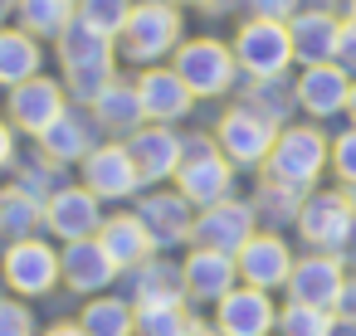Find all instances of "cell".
I'll list each match as a JSON object with an SVG mask.
<instances>
[{
  "mask_svg": "<svg viewBox=\"0 0 356 336\" xmlns=\"http://www.w3.org/2000/svg\"><path fill=\"white\" fill-rule=\"evenodd\" d=\"M59 117H64V88H59L54 78L35 74L30 83H15V88H10V122H15L20 132L40 137V132H49Z\"/></svg>",
  "mask_w": 356,
  "mask_h": 336,
  "instance_id": "ba28073f",
  "label": "cell"
},
{
  "mask_svg": "<svg viewBox=\"0 0 356 336\" xmlns=\"http://www.w3.org/2000/svg\"><path fill=\"white\" fill-rule=\"evenodd\" d=\"M93 117L108 127V132H137L142 122H147V112H142V98H137V83H122V78H113L98 98H93Z\"/></svg>",
  "mask_w": 356,
  "mask_h": 336,
  "instance_id": "cb8c5ba5",
  "label": "cell"
},
{
  "mask_svg": "<svg viewBox=\"0 0 356 336\" xmlns=\"http://www.w3.org/2000/svg\"><path fill=\"white\" fill-rule=\"evenodd\" d=\"M191 336H225V331H220V326H215V331H210V326H191Z\"/></svg>",
  "mask_w": 356,
  "mask_h": 336,
  "instance_id": "f6af8a7d",
  "label": "cell"
},
{
  "mask_svg": "<svg viewBox=\"0 0 356 336\" xmlns=\"http://www.w3.org/2000/svg\"><path fill=\"white\" fill-rule=\"evenodd\" d=\"M137 98H142V112H147L152 122H176V117H186L191 103H195V93L181 83L176 69H147V74L137 78Z\"/></svg>",
  "mask_w": 356,
  "mask_h": 336,
  "instance_id": "2e32d148",
  "label": "cell"
},
{
  "mask_svg": "<svg viewBox=\"0 0 356 336\" xmlns=\"http://www.w3.org/2000/svg\"><path fill=\"white\" fill-rule=\"evenodd\" d=\"M59 273H64V283H69L74 292H98V287L113 283L118 263L108 258V249H103L98 239H74V244L59 253Z\"/></svg>",
  "mask_w": 356,
  "mask_h": 336,
  "instance_id": "ac0fdd59",
  "label": "cell"
},
{
  "mask_svg": "<svg viewBox=\"0 0 356 336\" xmlns=\"http://www.w3.org/2000/svg\"><path fill=\"white\" fill-rule=\"evenodd\" d=\"M346 112H351V122H356V83H351V93H346Z\"/></svg>",
  "mask_w": 356,
  "mask_h": 336,
  "instance_id": "bcb514c9",
  "label": "cell"
},
{
  "mask_svg": "<svg viewBox=\"0 0 356 336\" xmlns=\"http://www.w3.org/2000/svg\"><path fill=\"white\" fill-rule=\"evenodd\" d=\"M69 74V98H79V103H88L93 108V98L113 83V64H88V69H64Z\"/></svg>",
  "mask_w": 356,
  "mask_h": 336,
  "instance_id": "e575fe53",
  "label": "cell"
},
{
  "mask_svg": "<svg viewBox=\"0 0 356 336\" xmlns=\"http://www.w3.org/2000/svg\"><path fill=\"white\" fill-rule=\"evenodd\" d=\"M327 137L317 127H288L273 137V151H268V180L283 185V190H307L322 166H327Z\"/></svg>",
  "mask_w": 356,
  "mask_h": 336,
  "instance_id": "6da1fadb",
  "label": "cell"
},
{
  "mask_svg": "<svg viewBox=\"0 0 356 336\" xmlns=\"http://www.w3.org/2000/svg\"><path fill=\"white\" fill-rule=\"evenodd\" d=\"M40 74V40L25 30H0V83L15 88Z\"/></svg>",
  "mask_w": 356,
  "mask_h": 336,
  "instance_id": "484cf974",
  "label": "cell"
},
{
  "mask_svg": "<svg viewBox=\"0 0 356 336\" xmlns=\"http://www.w3.org/2000/svg\"><path fill=\"white\" fill-rule=\"evenodd\" d=\"M44 336H83V326H69V321H64V326H49Z\"/></svg>",
  "mask_w": 356,
  "mask_h": 336,
  "instance_id": "ee69618b",
  "label": "cell"
},
{
  "mask_svg": "<svg viewBox=\"0 0 356 336\" xmlns=\"http://www.w3.org/2000/svg\"><path fill=\"white\" fill-rule=\"evenodd\" d=\"M40 146H44L49 161H83L93 151V122L83 112H69L64 108V117L49 132H40Z\"/></svg>",
  "mask_w": 356,
  "mask_h": 336,
  "instance_id": "d4e9b609",
  "label": "cell"
},
{
  "mask_svg": "<svg viewBox=\"0 0 356 336\" xmlns=\"http://www.w3.org/2000/svg\"><path fill=\"white\" fill-rule=\"evenodd\" d=\"M79 326H83V336H132V331H137L127 302H118V297H98V302H88L83 317H79Z\"/></svg>",
  "mask_w": 356,
  "mask_h": 336,
  "instance_id": "f546056e",
  "label": "cell"
},
{
  "mask_svg": "<svg viewBox=\"0 0 356 336\" xmlns=\"http://www.w3.org/2000/svg\"><path fill=\"white\" fill-rule=\"evenodd\" d=\"M171 69L181 74V83L195 98H220V93H229L239 64H234V49H225L220 40H186V44H176Z\"/></svg>",
  "mask_w": 356,
  "mask_h": 336,
  "instance_id": "3957f363",
  "label": "cell"
},
{
  "mask_svg": "<svg viewBox=\"0 0 356 336\" xmlns=\"http://www.w3.org/2000/svg\"><path fill=\"white\" fill-rule=\"evenodd\" d=\"M186 6H205V10H215V0H186Z\"/></svg>",
  "mask_w": 356,
  "mask_h": 336,
  "instance_id": "7dc6e473",
  "label": "cell"
},
{
  "mask_svg": "<svg viewBox=\"0 0 356 336\" xmlns=\"http://www.w3.org/2000/svg\"><path fill=\"white\" fill-rule=\"evenodd\" d=\"M234 64H244V74H254V78H278L293 64L288 25L283 20H259V15L249 25H239V35H234Z\"/></svg>",
  "mask_w": 356,
  "mask_h": 336,
  "instance_id": "277c9868",
  "label": "cell"
},
{
  "mask_svg": "<svg viewBox=\"0 0 356 336\" xmlns=\"http://www.w3.org/2000/svg\"><path fill=\"white\" fill-rule=\"evenodd\" d=\"M186 278L171 263H142L137 268V302L142 307H181Z\"/></svg>",
  "mask_w": 356,
  "mask_h": 336,
  "instance_id": "f1b7e54d",
  "label": "cell"
},
{
  "mask_svg": "<svg viewBox=\"0 0 356 336\" xmlns=\"http://www.w3.org/2000/svg\"><path fill=\"white\" fill-rule=\"evenodd\" d=\"M83 180H88V190L98 200H127L142 185V171H137V161H132L127 146L108 142V146H93L83 156Z\"/></svg>",
  "mask_w": 356,
  "mask_h": 336,
  "instance_id": "52a82bcc",
  "label": "cell"
},
{
  "mask_svg": "<svg viewBox=\"0 0 356 336\" xmlns=\"http://www.w3.org/2000/svg\"><path fill=\"white\" fill-rule=\"evenodd\" d=\"M351 20H356V0H351Z\"/></svg>",
  "mask_w": 356,
  "mask_h": 336,
  "instance_id": "681fc988",
  "label": "cell"
},
{
  "mask_svg": "<svg viewBox=\"0 0 356 336\" xmlns=\"http://www.w3.org/2000/svg\"><path fill=\"white\" fill-rule=\"evenodd\" d=\"M0 336H35V321L20 302H0Z\"/></svg>",
  "mask_w": 356,
  "mask_h": 336,
  "instance_id": "74e56055",
  "label": "cell"
},
{
  "mask_svg": "<svg viewBox=\"0 0 356 336\" xmlns=\"http://www.w3.org/2000/svg\"><path fill=\"white\" fill-rule=\"evenodd\" d=\"M137 219L147 224V234H152L156 249H161V244H181V239L195 229L191 200H186V195H152V200H142Z\"/></svg>",
  "mask_w": 356,
  "mask_h": 336,
  "instance_id": "603a6c76",
  "label": "cell"
},
{
  "mask_svg": "<svg viewBox=\"0 0 356 336\" xmlns=\"http://www.w3.org/2000/svg\"><path fill=\"white\" fill-rule=\"evenodd\" d=\"M44 224V205L25 190H6L0 195V229H10L15 239H35V229Z\"/></svg>",
  "mask_w": 356,
  "mask_h": 336,
  "instance_id": "4dcf8cb0",
  "label": "cell"
},
{
  "mask_svg": "<svg viewBox=\"0 0 356 336\" xmlns=\"http://www.w3.org/2000/svg\"><path fill=\"white\" fill-rule=\"evenodd\" d=\"M127 151L142 171V180H166L181 171V137L161 122V127H137L127 137Z\"/></svg>",
  "mask_w": 356,
  "mask_h": 336,
  "instance_id": "e0dca14e",
  "label": "cell"
},
{
  "mask_svg": "<svg viewBox=\"0 0 356 336\" xmlns=\"http://www.w3.org/2000/svg\"><path fill=\"white\" fill-rule=\"evenodd\" d=\"M191 239L200 249H220V253H239L249 239H254V210L249 205H234V200H220V205H205V215L195 219Z\"/></svg>",
  "mask_w": 356,
  "mask_h": 336,
  "instance_id": "30bf717a",
  "label": "cell"
},
{
  "mask_svg": "<svg viewBox=\"0 0 356 336\" xmlns=\"http://www.w3.org/2000/svg\"><path fill=\"white\" fill-rule=\"evenodd\" d=\"M20 30L35 40H59L74 25V0H15Z\"/></svg>",
  "mask_w": 356,
  "mask_h": 336,
  "instance_id": "83f0119b",
  "label": "cell"
},
{
  "mask_svg": "<svg viewBox=\"0 0 356 336\" xmlns=\"http://www.w3.org/2000/svg\"><path fill=\"white\" fill-rule=\"evenodd\" d=\"M191 317L181 307H142L137 312V331L142 336H191Z\"/></svg>",
  "mask_w": 356,
  "mask_h": 336,
  "instance_id": "836d02e7",
  "label": "cell"
},
{
  "mask_svg": "<svg viewBox=\"0 0 356 336\" xmlns=\"http://www.w3.org/2000/svg\"><path fill=\"white\" fill-rule=\"evenodd\" d=\"M278 88H283L278 78H259V88L249 93V112H259V117L278 122V117L288 112V93H278Z\"/></svg>",
  "mask_w": 356,
  "mask_h": 336,
  "instance_id": "d590c367",
  "label": "cell"
},
{
  "mask_svg": "<svg viewBox=\"0 0 356 336\" xmlns=\"http://www.w3.org/2000/svg\"><path fill=\"white\" fill-rule=\"evenodd\" d=\"M215 137H220L225 161H234V166H254V161H268L278 132H273L268 117H259V112H249V108H234V112L220 117Z\"/></svg>",
  "mask_w": 356,
  "mask_h": 336,
  "instance_id": "8992f818",
  "label": "cell"
},
{
  "mask_svg": "<svg viewBox=\"0 0 356 336\" xmlns=\"http://www.w3.org/2000/svg\"><path fill=\"white\" fill-rule=\"evenodd\" d=\"M74 15H79V20H83L88 30H98V35L118 40V35L127 30L132 0H74Z\"/></svg>",
  "mask_w": 356,
  "mask_h": 336,
  "instance_id": "1f68e13d",
  "label": "cell"
},
{
  "mask_svg": "<svg viewBox=\"0 0 356 336\" xmlns=\"http://www.w3.org/2000/svg\"><path fill=\"white\" fill-rule=\"evenodd\" d=\"M332 336H356V321H346V317H341V321H332Z\"/></svg>",
  "mask_w": 356,
  "mask_h": 336,
  "instance_id": "7bdbcfd3",
  "label": "cell"
},
{
  "mask_svg": "<svg viewBox=\"0 0 356 336\" xmlns=\"http://www.w3.org/2000/svg\"><path fill=\"white\" fill-rule=\"evenodd\" d=\"M351 200L346 195H312L302 210H298V229L307 244L317 249H341L351 239Z\"/></svg>",
  "mask_w": 356,
  "mask_h": 336,
  "instance_id": "7c38bea8",
  "label": "cell"
},
{
  "mask_svg": "<svg viewBox=\"0 0 356 336\" xmlns=\"http://www.w3.org/2000/svg\"><path fill=\"white\" fill-rule=\"evenodd\" d=\"M341 287H346V278H341L337 258H322V253L293 263V273H288V292H293V302H302V307L332 312L337 297H341Z\"/></svg>",
  "mask_w": 356,
  "mask_h": 336,
  "instance_id": "5bb4252c",
  "label": "cell"
},
{
  "mask_svg": "<svg viewBox=\"0 0 356 336\" xmlns=\"http://www.w3.org/2000/svg\"><path fill=\"white\" fill-rule=\"evenodd\" d=\"M337 307H341V317H346V321H356V283H346V287H341Z\"/></svg>",
  "mask_w": 356,
  "mask_h": 336,
  "instance_id": "b9f144b4",
  "label": "cell"
},
{
  "mask_svg": "<svg viewBox=\"0 0 356 336\" xmlns=\"http://www.w3.org/2000/svg\"><path fill=\"white\" fill-rule=\"evenodd\" d=\"M249 10H254L259 20H288V15L298 10V0H249Z\"/></svg>",
  "mask_w": 356,
  "mask_h": 336,
  "instance_id": "ab89813d",
  "label": "cell"
},
{
  "mask_svg": "<svg viewBox=\"0 0 356 336\" xmlns=\"http://www.w3.org/2000/svg\"><path fill=\"white\" fill-rule=\"evenodd\" d=\"M122 40V54L137 59V64H156L161 54H171L181 44V10L171 0H142L127 15V30L118 35Z\"/></svg>",
  "mask_w": 356,
  "mask_h": 336,
  "instance_id": "7a4b0ae2",
  "label": "cell"
},
{
  "mask_svg": "<svg viewBox=\"0 0 356 336\" xmlns=\"http://www.w3.org/2000/svg\"><path fill=\"white\" fill-rule=\"evenodd\" d=\"M10 156H15V132H10L6 122H0V171L10 166Z\"/></svg>",
  "mask_w": 356,
  "mask_h": 336,
  "instance_id": "60d3db41",
  "label": "cell"
},
{
  "mask_svg": "<svg viewBox=\"0 0 356 336\" xmlns=\"http://www.w3.org/2000/svg\"><path fill=\"white\" fill-rule=\"evenodd\" d=\"M234 268L249 287H283L288 273H293V258H288V244L278 234H254L239 253H234Z\"/></svg>",
  "mask_w": 356,
  "mask_h": 336,
  "instance_id": "4fadbf2b",
  "label": "cell"
},
{
  "mask_svg": "<svg viewBox=\"0 0 356 336\" xmlns=\"http://www.w3.org/2000/svg\"><path fill=\"white\" fill-rule=\"evenodd\" d=\"M346 200H351V215H356V185H351V195H346Z\"/></svg>",
  "mask_w": 356,
  "mask_h": 336,
  "instance_id": "c3c4849f",
  "label": "cell"
},
{
  "mask_svg": "<svg viewBox=\"0 0 356 336\" xmlns=\"http://www.w3.org/2000/svg\"><path fill=\"white\" fill-rule=\"evenodd\" d=\"M332 166H337V176H341L346 185H356V127H351L346 137H337V146H332Z\"/></svg>",
  "mask_w": 356,
  "mask_h": 336,
  "instance_id": "8d00e7d4",
  "label": "cell"
},
{
  "mask_svg": "<svg viewBox=\"0 0 356 336\" xmlns=\"http://www.w3.org/2000/svg\"><path fill=\"white\" fill-rule=\"evenodd\" d=\"M98 244L108 249V258H113L118 268H142V263H147V253L156 249V244H152V234H147V224H142L137 215H113V219H103Z\"/></svg>",
  "mask_w": 356,
  "mask_h": 336,
  "instance_id": "44dd1931",
  "label": "cell"
},
{
  "mask_svg": "<svg viewBox=\"0 0 356 336\" xmlns=\"http://www.w3.org/2000/svg\"><path fill=\"white\" fill-rule=\"evenodd\" d=\"M337 35L341 25L327 15V10H307V15H293L288 25V40H293V59H302L307 69L312 64H327L337 54Z\"/></svg>",
  "mask_w": 356,
  "mask_h": 336,
  "instance_id": "ffe728a7",
  "label": "cell"
},
{
  "mask_svg": "<svg viewBox=\"0 0 356 336\" xmlns=\"http://www.w3.org/2000/svg\"><path fill=\"white\" fill-rule=\"evenodd\" d=\"M346 93H351V83H346V74H341L337 64H312V69L298 78V103H302L312 117L341 112V108H346Z\"/></svg>",
  "mask_w": 356,
  "mask_h": 336,
  "instance_id": "7402d4cb",
  "label": "cell"
},
{
  "mask_svg": "<svg viewBox=\"0 0 356 336\" xmlns=\"http://www.w3.org/2000/svg\"><path fill=\"white\" fill-rule=\"evenodd\" d=\"M59 64H64V69L113 64V40H108V35H98V30H88V25L74 15V25L59 35Z\"/></svg>",
  "mask_w": 356,
  "mask_h": 336,
  "instance_id": "4316f807",
  "label": "cell"
},
{
  "mask_svg": "<svg viewBox=\"0 0 356 336\" xmlns=\"http://www.w3.org/2000/svg\"><path fill=\"white\" fill-rule=\"evenodd\" d=\"M234 258L229 253H220V249H195L191 258H186V268H181V278H186V292H195V297H205V302H220L225 292H234Z\"/></svg>",
  "mask_w": 356,
  "mask_h": 336,
  "instance_id": "d6986e66",
  "label": "cell"
},
{
  "mask_svg": "<svg viewBox=\"0 0 356 336\" xmlns=\"http://www.w3.org/2000/svg\"><path fill=\"white\" fill-rule=\"evenodd\" d=\"M176 185L191 205H220L229 195V161L205 142V137H191L181 142V171H176Z\"/></svg>",
  "mask_w": 356,
  "mask_h": 336,
  "instance_id": "5b68a950",
  "label": "cell"
},
{
  "mask_svg": "<svg viewBox=\"0 0 356 336\" xmlns=\"http://www.w3.org/2000/svg\"><path fill=\"white\" fill-rule=\"evenodd\" d=\"M332 59H337L341 74H356V20L341 25V35H337V54H332Z\"/></svg>",
  "mask_w": 356,
  "mask_h": 336,
  "instance_id": "f35d334b",
  "label": "cell"
},
{
  "mask_svg": "<svg viewBox=\"0 0 356 336\" xmlns=\"http://www.w3.org/2000/svg\"><path fill=\"white\" fill-rule=\"evenodd\" d=\"M273 321H278V312H273L264 287H234L220 297V331L225 336H268Z\"/></svg>",
  "mask_w": 356,
  "mask_h": 336,
  "instance_id": "9a60e30c",
  "label": "cell"
},
{
  "mask_svg": "<svg viewBox=\"0 0 356 336\" xmlns=\"http://www.w3.org/2000/svg\"><path fill=\"white\" fill-rule=\"evenodd\" d=\"M6 283L25 297H40L59 283V253L40 239H15L6 253Z\"/></svg>",
  "mask_w": 356,
  "mask_h": 336,
  "instance_id": "8fae6325",
  "label": "cell"
},
{
  "mask_svg": "<svg viewBox=\"0 0 356 336\" xmlns=\"http://www.w3.org/2000/svg\"><path fill=\"white\" fill-rule=\"evenodd\" d=\"M273 326H278V336H332V317L322 307H302V302L283 307V317Z\"/></svg>",
  "mask_w": 356,
  "mask_h": 336,
  "instance_id": "d6a6232c",
  "label": "cell"
},
{
  "mask_svg": "<svg viewBox=\"0 0 356 336\" xmlns=\"http://www.w3.org/2000/svg\"><path fill=\"white\" fill-rule=\"evenodd\" d=\"M44 224L64 239V244H74V239H93L98 229H103V210H98V195L83 185H69V190H54L49 200H44Z\"/></svg>",
  "mask_w": 356,
  "mask_h": 336,
  "instance_id": "9c48e42d",
  "label": "cell"
}]
</instances>
